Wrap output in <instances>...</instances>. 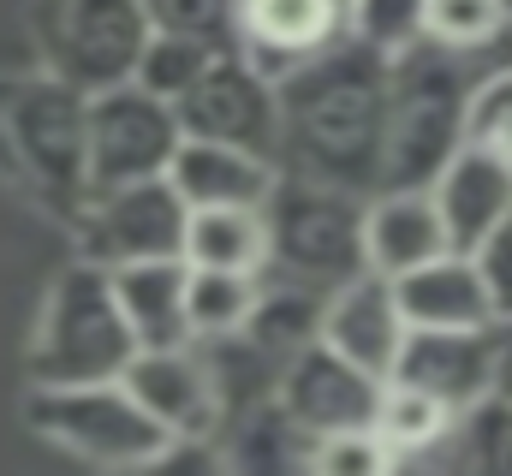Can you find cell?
<instances>
[{"label":"cell","instance_id":"cb8c5ba5","mask_svg":"<svg viewBox=\"0 0 512 476\" xmlns=\"http://www.w3.org/2000/svg\"><path fill=\"white\" fill-rule=\"evenodd\" d=\"M512 30V0H423V42L453 54H483Z\"/></svg>","mask_w":512,"mask_h":476},{"label":"cell","instance_id":"4dcf8cb0","mask_svg":"<svg viewBox=\"0 0 512 476\" xmlns=\"http://www.w3.org/2000/svg\"><path fill=\"white\" fill-rule=\"evenodd\" d=\"M471 262H477V274H483V286H489V298H495L501 328H512V215L471 250Z\"/></svg>","mask_w":512,"mask_h":476},{"label":"cell","instance_id":"7a4b0ae2","mask_svg":"<svg viewBox=\"0 0 512 476\" xmlns=\"http://www.w3.org/2000/svg\"><path fill=\"white\" fill-rule=\"evenodd\" d=\"M0 179L24 191L54 221L78 227L96 179H90V96L60 72L0 78Z\"/></svg>","mask_w":512,"mask_h":476},{"label":"cell","instance_id":"ac0fdd59","mask_svg":"<svg viewBox=\"0 0 512 476\" xmlns=\"http://www.w3.org/2000/svg\"><path fill=\"white\" fill-rule=\"evenodd\" d=\"M441 250H453V238H447V221H441L429 185H387V191L370 197V209H364V262L376 274L399 280V274L435 262Z\"/></svg>","mask_w":512,"mask_h":476},{"label":"cell","instance_id":"3957f363","mask_svg":"<svg viewBox=\"0 0 512 476\" xmlns=\"http://www.w3.org/2000/svg\"><path fill=\"white\" fill-rule=\"evenodd\" d=\"M143 352L131 334L120 292H114V268L78 256L54 274L36 334H30V387H78V381H120L126 363Z\"/></svg>","mask_w":512,"mask_h":476},{"label":"cell","instance_id":"d4e9b609","mask_svg":"<svg viewBox=\"0 0 512 476\" xmlns=\"http://www.w3.org/2000/svg\"><path fill=\"white\" fill-rule=\"evenodd\" d=\"M453 465L483 476H512V399L507 393H489L477 399L471 411H459V429L447 441Z\"/></svg>","mask_w":512,"mask_h":476},{"label":"cell","instance_id":"30bf717a","mask_svg":"<svg viewBox=\"0 0 512 476\" xmlns=\"http://www.w3.org/2000/svg\"><path fill=\"white\" fill-rule=\"evenodd\" d=\"M185 137H215V143H245L280 161V84L256 72L239 48H221L215 66L173 102Z\"/></svg>","mask_w":512,"mask_h":476},{"label":"cell","instance_id":"6da1fadb","mask_svg":"<svg viewBox=\"0 0 512 476\" xmlns=\"http://www.w3.org/2000/svg\"><path fill=\"white\" fill-rule=\"evenodd\" d=\"M393 60L340 36L280 78V167L376 197L387 161Z\"/></svg>","mask_w":512,"mask_h":476},{"label":"cell","instance_id":"2e32d148","mask_svg":"<svg viewBox=\"0 0 512 476\" xmlns=\"http://www.w3.org/2000/svg\"><path fill=\"white\" fill-rule=\"evenodd\" d=\"M435 209L447 221L453 250H477L512 215V155L495 143H465L441 173H435Z\"/></svg>","mask_w":512,"mask_h":476},{"label":"cell","instance_id":"f1b7e54d","mask_svg":"<svg viewBox=\"0 0 512 476\" xmlns=\"http://www.w3.org/2000/svg\"><path fill=\"white\" fill-rule=\"evenodd\" d=\"M387 465H399V459H393V447L382 441L376 423H364V429H334V435H316V441H310V471L376 476V471H387Z\"/></svg>","mask_w":512,"mask_h":476},{"label":"cell","instance_id":"1f68e13d","mask_svg":"<svg viewBox=\"0 0 512 476\" xmlns=\"http://www.w3.org/2000/svg\"><path fill=\"white\" fill-rule=\"evenodd\" d=\"M495 393L512 399V328H501V369H495Z\"/></svg>","mask_w":512,"mask_h":476},{"label":"cell","instance_id":"484cf974","mask_svg":"<svg viewBox=\"0 0 512 476\" xmlns=\"http://www.w3.org/2000/svg\"><path fill=\"white\" fill-rule=\"evenodd\" d=\"M215 42H197V36H167V30H155L149 36V48H143V60H137V84L143 90H155L161 102H179L209 66H215Z\"/></svg>","mask_w":512,"mask_h":476},{"label":"cell","instance_id":"e0dca14e","mask_svg":"<svg viewBox=\"0 0 512 476\" xmlns=\"http://www.w3.org/2000/svg\"><path fill=\"white\" fill-rule=\"evenodd\" d=\"M167 179L191 209H262L280 185V161L245 149V143H215V137H185Z\"/></svg>","mask_w":512,"mask_h":476},{"label":"cell","instance_id":"5bb4252c","mask_svg":"<svg viewBox=\"0 0 512 476\" xmlns=\"http://www.w3.org/2000/svg\"><path fill=\"white\" fill-rule=\"evenodd\" d=\"M405 334H411V322H405V310H399V286H393L387 274H376V268H358L352 280H340V286L328 292V304H322V334H316V340H328L340 357L364 363L370 375H393Z\"/></svg>","mask_w":512,"mask_h":476},{"label":"cell","instance_id":"5b68a950","mask_svg":"<svg viewBox=\"0 0 512 476\" xmlns=\"http://www.w3.org/2000/svg\"><path fill=\"white\" fill-rule=\"evenodd\" d=\"M364 191L328 185V179H304L280 167L274 197L262 203L268 215V268L286 280H304L316 292H334L340 280H352L364 262Z\"/></svg>","mask_w":512,"mask_h":476},{"label":"cell","instance_id":"44dd1931","mask_svg":"<svg viewBox=\"0 0 512 476\" xmlns=\"http://www.w3.org/2000/svg\"><path fill=\"white\" fill-rule=\"evenodd\" d=\"M262 298V274L245 268H191L185 274V316H191V346L215 340H245Z\"/></svg>","mask_w":512,"mask_h":476},{"label":"cell","instance_id":"d6986e66","mask_svg":"<svg viewBox=\"0 0 512 476\" xmlns=\"http://www.w3.org/2000/svg\"><path fill=\"white\" fill-rule=\"evenodd\" d=\"M393 286H399V310L411 328H501L471 250H441L435 262L399 274Z\"/></svg>","mask_w":512,"mask_h":476},{"label":"cell","instance_id":"8fae6325","mask_svg":"<svg viewBox=\"0 0 512 476\" xmlns=\"http://www.w3.org/2000/svg\"><path fill=\"white\" fill-rule=\"evenodd\" d=\"M382 381L370 375L364 363L340 357L328 340H310L280 363L274 375V405L316 441V435H334V429H364L376 423V405H382Z\"/></svg>","mask_w":512,"mask_h":476},{"label":"cell","instance_id":"9a60e30c","mask_svg":"<svg viewBox=\"0 0 512 476\" xmlns=\"http://www.w3.org/2000/svg\"><path fill=\"white\" fill-rule=\"evenodd\" d=\"M346 36V0H239V54L274 84Z\"/></svg>","mask_w":512,"mask_h":476},{"label":"cell","instance_id":"9c48e42d","mask_svg":"<svg viewBox=\"0 0 512 476\" xmlns=\"http://www.w3.org/2000/svg\"><path fill=\"white\" fill-rule=\"evenodd\" d=\"M185 221H191V203L161 173V179H131V185L96 191L78 221V238L90 262L126 268V262H155V256H185Z\"/></svg>","mask_w":512,"mask_h":476},{"label":"cell","instance_id":"7c38bea8","mask_svg":"<svg viewBox=\"0 0 512 476\" xmlns=\"http://www.w3.org/2000/svg\"><path fill=\"white\" fill-rule=\"evenodd\" d=\"M131 393L143 399V411L185 447V441H209L227 417V393H221V375L185 346H143V352L126 363Z\"/></svg>","mask_w":512,"mask_h":476},{"label":"cell","instance_id":"603a6c76","mask_svg":"<svg viewBox=\"0 0 512 476\" xmlns=\"http://www.w3.org/2000/svg\"><path fill=\"white\" fill-rule=\"evenodd\" d=\"M376 429H382V441L393 447V459L405 465V459L441 453V447L453 441V429H459V411L441 405L435 393H423V387L387 375L382 381V405H376Z\"/></svg>","mask_w":512,"mask_h":476},{"label":"cell","instance_id":"52a82bcc","mask_svg":"<svg viewBox=\"0 0 512 476\" xmlns=\"http://www.w3.org/2000/svg\"><path fill=\"white\" fill-rule=\"evenodd\" d=\"M36 36L48 48V72L78 84L84 96L137 78V60L155 36L143 0H42Z\"/></svg>","mask_w":512,"mask_h":476},{"label":"cell","instance_id":"f546056e","mask_svg":"<svg viewBox=\"0 0 512 476\" xmlns=\"http://www.w3.org/2000/svg\"><path fill=\"white\" fill-rule=\"evenodd\" d=\"M471 137L495 143V149H512V66L477 78V90H471Z\"/></svg>","mask_w":512,"mask_h":476},{"label":"cell","instance_id":"83f0119b","mask_svg":"<svg viewBox=\"0 0 512 476\" xmlns=\"http://www.w3.org/2000/svg\"><path fill=\"white\" fill-rule=\"evenodd\" d=\"M143 6H149V24L167 36L239 48V0H143Z\"/></svg>","mask_w":512,"mask_h":476},{"label":"cell","instance_id":"ba28073f","mask_svg":"<svg viewBox=\"0 0 512 476\" xmlns=\"http://www.w3.org/2000/svg\"><path fill=\"white\" fill-rule=\"evenodd\" d=\"M185 143L179 108L143 90L137 78L90 96V179L96 191L131 185V179H161Z\"/></svg>","mask_w":512,"mask_h":476},{"label":"cell","instance_id":"8992f818","mask_svg":"<svg viewBox=\"0 0 512 476\" xmlns=\"http://www.w3.org/2000/svg\"><path fill=\"white\" fill-rule=\"evenodd\" d=\"M30 429L54 441L60 453L108 471H143L161 465L179 441L143 411V399L126 381H78V387H30L24 405Z\"/></svg>","mask_w":512,"mask_h":476},{"label":"cell","instance_id":"d6a6232c","mask_svg":"<svg viewBox=\"0 0 512 476\" xmlns=\"http://www.w3.org/2000/svg\"><path fill=\"white\" fill-rule=\"evenodd\" d=\"M507 155H512V149H507Z\"/></svg>","mask_w":512,"mask_h":476},{"label":"cell","instance_id":"7402d4cb","mask_svg":"<svg viewBox=\"0 0 512 476\" xmlns=\"http://www.w3.org/2000/svg\"><path fill=\"white\" fill-rule=\"evenodd\" d=\"M191 268H245L268 274V215L262 209H191L185 221Z\"/></svg>","mask_w":512,"mask_h":476},{"label":"cell","instance_id":"277c9868","mask_svg":"<svg viewBox=\"0 0 512 476\" xmlns=\"http://www.w3.org/2000/svg\"><path fill=\"white\" fill-rule=\"evenodd\" d=\"M471 90L465 54L441 42H417L393 54V90H387V185H435V173L471 143Z\"/></svg>","mask_w":512,"mask_h":476},{"label":"cell","instance_id":"4fadbf2b","mask_svg":"<svg viewBox=\"0 0 512 476\" xmlns=\"http://www.w3.org/2000/svg\"><path fill=\"white\" fill-rule=\"evenodd\" d=\"M495 369H501V328H411L393 381H411L441 405L471 411L477 399L495 393Z\"/></svg>","mask_w":512,"mask_h":476},{"label":"cell","instance_id":"ffe728a7","mask_svg":"<svg viewBox=\"0 0 512 476\" xmlns=\"http://www.w3.org/2000/svg\"><path fill=\"white\" fill-rule=\"evenodd\" d=\"M185 256H155V262H126L114 268V292L126 310L137 346H185L191 316H185Z\"/></svg>","mask_w":512,"mask_h":476},{"label":"cell","instance_id":"4316f807","mask_svg":"<svg viewBox=\"0 0 512 476\" xmlns=\"http://www.w3.org/2000/svg\"><path fill=\"white\" fill-rule=\"evenodd\" d=\"M346 36L393 60L423 42V0H346Z\"/></svg>","mask_w":512,"mask_h":476}]
</instances>
